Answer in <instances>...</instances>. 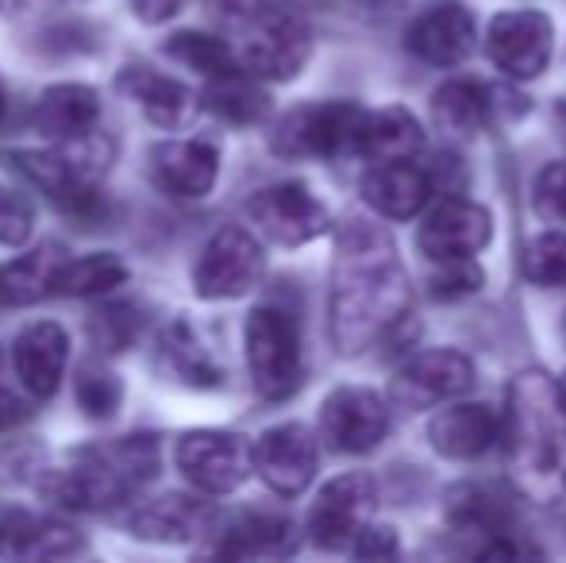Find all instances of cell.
<instances>
[{"mask_svg":"<svg viewBox=\"0 0 566 563\" xmlns=\"http://www.w3.org/2000/svg\"><path fill=\"white\" fill-rule=\"evenodd\" d=\"M31 228H35V209L28 197H20L15 189H0V243L23 248L31 240Z\"/></svg>","mask_w":566,"mask_h":563,"instance_id":"cell-38","label":"cell"},{"mask_svg":"<svg viewBox=\"0 0 566 563\" xmlns=\"http://www.w3.org/2000/svg\"><path fill=\"white\" fill-rule=\"evenodd\" d=\"M432 116L451 136H478L497 116V93L474 77H451L432 93Z\"/></svg>","mask_w":566,"mask_h":563,"instance_id":"cell-26","label":"cell"},{"mask_svg":"<svg viewBox=\"0 0 566 563\" xmlns=\"http://www.w3.org/2000/svg\"><path fill=\"white\" fill-rule=\"evenodd\" d=\"M405 51L424 66H459L474 51V15L459 0H432L412 15L405 31Z\"/></svg>","mask_w":566,"mask_h":563,"instance_id":"cell-15","label":"cell"},{"mask_svg":"<svg viewBox=\"0 0 566 563\" xmlns=\"http://www.w3.org/2000/svg\"><path fill=\"white\" fill-rule=\"evenodd\" d=\"M205 4H209L212 12L220 15V20L239 23V28H243V23H251L259 12H266L274 0H205Z\"/></svg>","mask_w":566,"mask_h":563,"instance_id":"cell-41","label":"cell"},{"mask_svg":"<svg viewBox=\"0 0 566 563\" xmlns=\"http://www.w3.org/2000/svg\"><path fill=\"white\" fill-rule=\"evenodd\" d=\"M262 271H266L262 243L254 240L247 228L224 225L209 243H205L201 259H197V267H193L197 298H205V301L243 298L247 290L259 285Z\"/></svg>","mask_w":566,"mask_h":563,"instance_id":"cell-9","label":"cell"},{"mask_svg":"<svg viewBox=\"0 0 566 563\" xmlns=\"http://www.w3.org/2000/svg\"><path fill=\"white\" fill-rule=\"evenodd\" d=\"M247 371L254 390L266 402H285L305 383V347H301V324L293 313L277 305H259L247 316L243 329Z\"/></svg>","mask_w":566,"mask_h":563,"instance_id":"cell-4","label":"cell"},{"mask_svg":"<svg viewBox=\"0 0 566 563\" xmlns=\"http://www.w3.org/2000/svg\"><path fill=\"white\" fill-rule=\"evenodd\" d=\"M166 54L178 59V62H186L189 70H197V74H205V77H224V74L243 70L239 51H231L224 39L205 35V31H178V35H170Z\"/></svg>","mask_w":566,"mask_h":563,"instance_id":"cell-33","label":"cell"},{"mask_svg":"<svg viewBox=\"0 0 566 563\" xmlns=\"http://www.w3.org/2000/svg\"><path fill=\"white\" fill-rule=\"evenodd\" d=\"M119 402H124V383L101 363H85L77 371V406L90 421H113Z\"/></svg>","mask_w":566,"mask_h":563,"instance_id":"cell-36","label":"cell"},{"mask_svg":"<svg viewBox=\"0 0 566 563\" xmlns=\"http://www.w3.org/2000/svg\"><path fill=\"white\" fill-rule=\"evenodd\" d=\"M350 552L363 556V560H394L397 556V533L386 525H366Z\"/></svg>","mask_w":566,"mask_h":563,"instance_id":"cell-40","label":"cell"},{"mask_svg":"<svg viewBox=\"0 0 566 563\" xmlns=\"http://www.w3.org/2000/svg\"><path fill=\"white\" fill-rule=\"evenodd\" d=\"M521 263H524V279L532 285H539V290H559V285H566V232L563 228L524 243Z\"/></svg>","mask_w":566,"mask_h":563,"instance_id":"cell-35","label":"cell"},{"mask_svg":"<svg viewBox=\"0 0 566 563\" xmlns=\"http://www.w3.org/2000/svg\"><path fill=\"white\" fill-rule=\"evenodd\" d=\"M178 471L201 494H231L254 471V444L228 428H189L178 436Z\"/></svg>","mask_w":566,"mask_h":563,"instance_id":"cell-7","label":"cell"},{"mask_svg":"<svg viewBox=\"0 0 566 563\" xmlns=\"http://www.w3.org/2000/svg\"><path fill=\"white\" fill-rule=\"evenodd\" d=\"M428 440L443 459H478L501 440V417L485 402H459L432 417Z\"/></svg>","mask_w":566,"mask_h":563,"instance_id":"cell-21","label":"cell"},{"mask_svg":"<svg viewBox=\"0 0 566 563\" xmlns=\"http://www.w3.org/2000/svg\"><path fill=\"white\" fill-rule=\"evenodd\" d=\"M132 8L143 23H166L186 8V0H132Z\"/></svg>","mask_w":566,"mask_h":563,"instance_id":"cell-42","label":"cell"},{"mask_svg":"<svg viewBox=\"0 0 566 563\" xmlns=\"http://www.w3.org/2000/svg\"><path fill=\"white\" fill-rule=\"evenodd\" d=\"M321 432L347 456L374 451L389 432V402L366 386H339L321 406Z\"/></svg>","mask_w":566,"mask_h":563,"instance_id":"cell-13","label":"cell"},{"mask_svg":"<svg viewBox=\"0 0 566 563\" xmlns=\"http://www.w3.org/2000/svg\"><path fill=\"white\" fill-rule=\"evenodd\" d=\"M374 510H378V482H374V475L347 471L339 479L324 482L313 510H308L305 533L324 552L355 549L363 529L370 525Z\"/></svg>","mask_w":566,"mask_h":563,"instance_id":"cell-8","label":"cell"},{"mask_svg":"<svg viewBox=\"0 0 566 563\" xmlns=\"http://www.w3.org/2000/svg\"><path fill=\"white\" fill-rule=\"evenodd\" d=\"M432 194H436V174L417 166L412 158H401V163H370V170L363 174V201L378 217L389 220H409L417 212H424Z\"/></svg>","mask_w":566,"mask_h":563,"instance_id":"cell-19","label":"cell"},{"mask_svg":"<svg viewBox=\"0 0 566 563\" xmlns=\"http://www.w3.org/2000/svg\"><path fill=\"white\" fill-rule=\"evenodd\" d=\"M85 552V541L77 529L62 525L54 518H39V513H8L0 521V556L4 560H62Z\"/></svg>","mask_w":566,"mask_h":563,"instance_id":"cell-24","label":"cell"},{"mask_svg":"<svg viewBox=\"0 0 566 563\" xmlns=\"http://www.w3.org/2000/svg\"><path fill=\"white\" fill-rule=\"evenodd\" d=\"M555 51V28L536 8H516L490 20L485 31V54L513 82H532L547 70Z\"/></svg>","mask_w":566,"mask_h":563,"instance_id":"cell-11","label":"cell"},{"mask_svg":"<svg viewBox=\"0 0 566 563\" xmlns=\"http://www.w3.org/2000/svg\"><path fill=\"white\" fill-rule=\"evenodd\" d=\"M4 108H8V93H4V82H0V116H4Z\"/></svg>","mask_w":566,"mask_h":563,"instance_id":"cell-44","label":"cell"},{"mask_svg":"<svg viewBox=\"0 0 566 563\" xmlns=\"http://www.w3.org/2000/svg\"><path fill=\"white\" fill-rule=\"evenodd\" d=\"M15 375L31 398H51L70 363V336L62 324L35 321L15 336Z\"/></svg>","mask_w":566,"mask_h":563,"instance_id":"cell-20","label":"cell"},{"mask_svg":"<svg viewBox=\"0 0 566 563\" xmlns=\"http://www.w3.org/2000/svg\"><path fill=\"white\" fill-rule=\"evenodd\" d=\"M31 121H35V132H43V136L54 143L82 139V136H90V132H97L101 93L82 82L51 85V90L39 93L35 116H31Z\"/></svg>","mask_w":566,"mask_h":563,"instance_id":"cell-23","label":"cell"},{"mask_svg":"<svg viewBox=\"0 0 566 563\" xmlns=\"http://www.w3.org/2000/svg\"><path fill=\"white\" fill-rule=\"evenodd\" d=\"M420 147H424V128H420V121L409 108L389 105L366 116L363 147H358L363 158H370V163H401V158H417Z\"/></svg>","mask_w":566,"mask_h":563,"instance_id":"cell-29","label":"cell"},{"mask_svg":"<svg viewBox=\"0 0 566 563\" xmlns=\"http://www.w3.org/2000/svg\"><path fill=\"white\" fill-rule=\"evenodd\" d=\"M212 525H217V510H212L209 494H163L132 518L135 536L163 544H186L197 536H209Z\"/></svg>","mask_w":566,"mask_h":563,"instance_id":"cell-22","label":"cell"},{"mask_svg":"<svg viewBox=\"0 0 566 563\" xmlns=\"http://www.w3.org/2000/svg\"><path fill=\"white\" fill-rule=\"evenodd\" d=\"M409 274L386 228L347 220L332 263V340L343 355H358L386 340L409 316Z\"/></svg>","mask_w":566,"mask_h":563,"instance_id":"cell-1","label":"cell"},{"mask_svg":"<svg viewBox=\"0 0 566 563\" xmlns=\"http://www.w3.org/2000/svg\"><path fill=\"white\" fill-rule=\"evenodd\" d=\"M119 90H124L127 97L147 113V121H155L158 128H186L197 116V108H201L193 90H186V85L166 74H155V70H139V66L124 70Z\"/></svg>","mask_w":566,"mask_h":563,"instance_id":"cell-25","label":"cell"},{"mask_svg":"<svg viewBox=\"0 0 566 563\" xmlns=\"http://www.w3.org/2000/svg\"><path fill=\"white\" fill-rule=\"evenodd\" d=\"M220 178V150L209 139H170L150 150V181L163 194L197 201L209 197Z\"/></svg>","mask_w":566,"mask_h":563,"instance_id":"cell-17","label":"cell"},{"mask_svg":"<svg viewBox=\"0 0 566 563\" xmlns=\"http://www.w3.org/2000/svg\"><path fill=\"white\" fill-rule=\"evenodd\" d=\"M217 541L209 544L212 556L228 560H274L290 556L297 536H293V521L285 513H266V510H243L235 518H217L212 525Z\"/></svg>","mask_w":566,"mask_h":563,"instance_id":"cell-18","label":"cell"},{"mask_svg":"<svg viewBox=\"0 0 566 563\" xmlns=\"http://www.w3.org/2000/svg\"><path fill=\"white\" fill-rule=\"evenodd\" d=\"M470 386H474L470 355L454 352V347H436V352H420L397 367L389 398L401 409H436L462 398Z\"/></svg>","mask_w":566,"mask_h":563,"instance_id":"cell-12","label":"cell"},{"mask_svg":"<svg viewBox=\"0 0 566 563\" xmlns=\"http://www.w3.org/2000/svg\"><path fill=\"white\" fill-rule=\"evenodd\" d=\"M66 267V251L43 243V248L28 251L15 263H0V279H4L8 309L15 305H35V301L59 293V274Z\"/></svg>","mask_w":566,"mask_h":563,"instance_id":"cell-30","label":"cell"},{"mask_svg":"<svg viewBox=\"0 0 566 563\" xmlns=\"http://www.w3.org/2000/svg\"><path fill=\"white\" fill-rule=\"evenodd\" d=\"M247 217L259 225L266 240L282 243V248H301V243L324 236L332 225L328 205L301 181H274V186L259 189L247 201Z\"/></svg>","mask_w":566,"mask_h":563,"instance_id":"cell-10","label":"cell"},{"mask_svg":"<svg viewBox=\"0 0 566 563\" xmlns=\"http://www.w3.org/2000/svg\"><path fill=\"white\" fill-rule=\"evenodd\" d=\"M513 502L493 482H462L448 494V521L462 533L501 536L513 525Z\"/></svg>","mask_w":566,"mask_h":563,"instance_id":"cell-28","label":"cell"},{"mask_svg":"<svg viewBox=\"0 0 566 563\" xmlns=\"http://www.w3.org/2000/svg\"><path fill=\"white\" fill-rule=\"evenodd\" d=\"M366 108L355 101L293 108L274 128V150L285 158H343L358 155L366 132Z\"/></svg>","mask_w":566,"mask_h":563,"instance_id":"cell-6","label":"cell"},{"mask_svg":"<svg viewBox=\"0 0 566 563\" xmlns=\"http://www.w3.org/2000/svg\"><path fill=\"white\" fill-rule=\"evenodd\" d=\"M0 309H8V298H4V279H0Z\"/></svg>","mask_w":566,"mask_h":563,"instance_id":"cell-45","label":"cell"},{"mask_svg":"<svg viewBox=\"0 0 566 563\" xmlns=\"http://www.w3.org/2000/svg\"><path fill=\"white\" fill-rule=\"evenodd\" d=\"M313 54V28L308 15L297 4L274 0L266 12H259L251 23H243V43H239V62L247 74L262 82H290L305 70Z\"/></svg>","mask_w":566,"mask_h":563,"instance_id":"cell-5","label":"cell"},{"mask_svg":"<svg viewBox=\"0 0 566 563\" xmlns=\"http://www.w3.org/2000/svg\"><path fill=\"white\" fill-rule=\"evenodd\" d=\"M20 421H23V402L15 398V394L0 390V432L12 428V425H20Z\"/></svg>","mask_w":566,"mask_h":563,"instance_id":"cell-43","label":"cell"},{"mask_svg":"<svg viewBox=\"0 0 566 563\" xmlns=\"http://www.w3.org/2000/svg\"><path fill=\"white\" fill-rule=\"evenodd\" d=\"M559 394H563V402H566V375H563V383H559Z\"/></svg>","mask_w":566,"mask_h":563,"instance_id":"cell-46","label":"cell"},{"mask_svg":"<svg viewBox=\"0 0 566 563\" xmlns=\"http://www.w3.org/2000/svg\"><path fill=\"white\" fill-rule=\"evenodd\" d=\"M321 467V444L308 425H274L254 440V471L274 494H301L316 479Z\"/></svg>","mask_w":566,"mask_h":563,"instance_id":"cell-14","label":"cell"},{"mask_svg":"<svg viewBox=\"0 0 566 563\" xmlns=\"http://www.w3.org/2000/svg\"><path fill=\"white\" fill-rule=\"evenodd\" d=\"M490 236L493 220L482 205L470 197H440L420 225L417 248L432 263H448V259H474L490 243Z\"/></svg>","mask_w":566,"mask_h":563,"instance_id":"cell-16","label":"cell"},{"mask_svg":"<svg viewBox=\"0 0 566 563\" xmlns=\"http://www.w3.org/2000/svg\"><path fill=\"white\" fill-rule=\"evenodd\" d=\"M536 212L547 225H566V158L547 163L536 178Z\"/></svg>","mask_w":566,"mask_h":563,"instance_id":"cell-39","label":"cell"},{"mask_svg":"<svg viewBox=\"0 0 566 563\" xmlns=\"http://www.w3.org/2000/svg\"><path fill=\"white\" fill-rule=\"evenodd\" d=\"M143 332V313L132 301H108L97 305L90 316V340L101 355H119L139 340Z\"/></svg>","mask_w":566,"mask_h":563,"instance_id":"cell-34","label":"cell"},{"mask_svg":"<svg viewBox=\"0 0 566 563\" xmlns=\"http://www.w3.org/2000/svg\"><path fill=\"white\" fill-rule=\"evenodd\" d=\"M501 444L521 494L552 498L566 482V402L544 371H521L509 383Z\"/></svg>","mask_w":566,"mask_h":563,"instance_id":"cell-2","label":"cell"},{"mask_svg":"<svg viewBox=\"0 0 566 563\" xmlns=\"http://www.w3.org/2000/svg\"><path fill=\"white\" fill-rule=\"evenodd\" d=\"M482 282H485V274L474 259H448V263H440V271H432L428 293H432L436 301H462L482 290Z\"/></svg>","mask_w":566,"mask_h":563,"instance_id":"cell-37","label":"cell"},{"mask_svg":"<svg viewBox=\"0 0 566 563\" xmlns=\"http://www.w3.org/2000/svg\"><path fill=\"white\" fill-rule=\"evenodd\" d=\"M124 282V259L113 256V251H97V256L85 259H66V267L59 274V293H66V298H97V293H108Z\"/></svg>","mask_w":566,"mask_h":563,"instance_id":"cell-32","label":"cell"},{"mask_svg":"<svg viewBox=\"0 0 566 563\" xmlns=\"http://www.w3.org/2000/svg\"><path fill=\"white\" fill-rule=\"evenodd\" d=\"M158 359H163V367L170 371L181 386H193V390H212V386H220V378H224L217 355L201 344V336H197L189 321L166 324L163 340H158Z\"/></svg>","mask_w":566,"mask_h":563,"instance_id":"cell-27","label":"cell"},{"mask_svg":"<svg viewBox=\"0 0 566 563\" xmlns=\"http://www.w3.org/2000/svg\"><path fill=\"white\" fill-rule=\"evenodd\" d=\"M205 105L228 124H259L262 116H266L270 101H266V93L254 85V74L235 70V74H224V77H209Z\"/></svg>","mask_w":566,"mask_h":563,"instance_id":"cell-31","label":"cell"},{"mask_svg":"<svg viewBox=\"0 0 566 563\" xmlns=\"http://www.w3.org/2000/svg\"><path fill=\"white\" fill-rule=\"evenodd\" d=\"M158 475V436H124L116 444L77 448L46 471L43 494L66 510H113Z\"/></svg>","mask_w":566,"mask_h":563,"instance_id":"cell-3","label":"cell"}]
</instances>
